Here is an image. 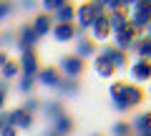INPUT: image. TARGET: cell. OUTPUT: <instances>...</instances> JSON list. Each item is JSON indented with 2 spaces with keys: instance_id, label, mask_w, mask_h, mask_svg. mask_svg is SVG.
<instances>
[{
  "instance_id": "1",
  "label": "cell",
  "mask_w": 151,
  "mask_h": 136,
  "mask_svg": "<svg viewBox=\"0 0 151 136\" xmlns=\"http://www.w3.org/2000/svg\"><path fill=\"white\" fill-rule=\"evenodd\" d=\"M108 93H111V101L116 106V111H129V109H134V106H139L144 101V91L139 86H134V83H124V81L111 83Z\"/></svg>"
},
{
  "instance_id": "2",
  "label": "cell",
  "mask_w": 151,
  "mask_h": 136,
  "mask_svg": "<svg viewBox=\"0 0 151 136\" xmlns=\"http://www.w3.org/2000/svg\"><path fill=\"white\" fill-rule=\"evenodd\" d=\"M149 20H151V3L149 0H136L134 8L129 10V23L141 33L146 25H149Z\"/></svg>"
},
{
  "instance_id": "3",
  "label": "cell",
  "mask_w": 151,
  "mask_h": 136,
  "mask_svg": "<svg viewBox=\"0 0 151 136\" xmlns=\"http://www.w3.org/2000/svg\"><path fill=\"white\" fill-rule=\"evenodd\" d=\"M83 71H86V63H83V58H78L76 53L60 58V73H63L65 78H78V76H83Z\"/></svg>"
},
{
  "instance_id": "4",
  "label": "cell",
  "mask_w": 151,
  "mask_h": 136,
  "mask_svg": "<svg viewBox=\"0 0 151 136\" xmlns=\"http://www.w3.org/2000/svg\"><path fill=\"white\" fill-rule=\"evenodd\" d=\"M111 35H113V40H116V48H124V50H129V48H131V43H134V40L139 38L141 33H139V30H136V28L129 23V25H124L121 30L111 33Z\"/></svg>"
},
{
  "instance_id": "5",
  "label": "cell",
  "mask_w": 151,
  "mask_h": 136,
  "mask_svg": "<svg viewBox=\"0 0 151 136\" xmlns=\"http://www.w3.org/2000/svg\"><path fill=\"white\" fill-rule=\"evenodd\" d=\"M101 55H106L111 60L113 68H126L129 65V55H126L124 48H116V45H103L101 48Z\"/></svg>"
},
{
  "instance_id": "6",
  "label": "cell",
  "mask_w": 151,
  "mask_h": 136,
  "mask_svg": "<svg viewBox=\"0 0 151 136\" xmlns=\"http://www.w3.org/2000/svg\"><path fill=\"white\" fill-rule=\"evenodd\" d=\"M35 81H40L43 86H50V88H55L60 81H63V73H60V68H38V73H35Z\"/></svg>"
},
{
  "instance_id": "7",
  "label": "cell",
  "mask_w": 151,
  "mask_h": 136,
  "mask_svg": "<svg viewBox=\"0 0 151 136\" xmlns=\"http://www.w3.org/2000/svg\"><path fill=\"white\" fill-rule=\"evenodd\" d=\"M18 63H20V73H23V76H35L38 68H40V65H38V55H35L33 48L30 50H23V55H20Z\"/></svg>"
},
{
  "instance_id": "8",
  "label": "cell",
  "mask_w": 151,
  "mask_h": 136,
  "mask_svg": "<svg viewBox=\"0 0 151 136\" xmlns=\"http://www.w3.org/2000/svg\"><path fill=\"white\" fill-rule=\"evenodd\" d=\"M8 116H10V124L15 126V129H20V131H25V129H30V126H33V114H30V111H25L23 106H18V109L10 111Z\"/></svg>"
},
{
  "instance_id": "9",
  "label": "cell",
  "mask_w": 151,
  "mask_h": 136,
  "mask_svg": "<svg viewBox=\"0 0 151 136\" xmlns=\"http://www.w3.org/2000/svg\"><path fill=\"white\" fill-rule=\"evenodd\" d=\"M91 35H93V40H106L108 35H111V23H108V15H101V18H96V20L91 23Z\"/></svg>"
},
{
  "instance_id": "10",
  "label": "cell",
  "mask_w": 151,
  "mask_h": 136,
  "mask_svg": "<svg viewBox=\"0 0 151 136\" xmlns=\"http://www.w3.org/2000/svg\"><path fill=\"white\" fill-rule=\"evenodd\" d=\"M38 35L35 30H33V25H20V30H18V50H30L33 45H35Z\"/></svg>"
},
{
  "instance_id": "11",
  "label": "cell",
  "mask_w": 151,
  "mask_h": 136,
  "mask_svg": "<svg viewBox=\"0 0 151 136\" xmlns=\"http://www.w3.org/2000/svg\"><path fill=\"white\" fill-rule=\"evenodd\" d=\"M53 23H55V20H53V15H50V13H40V15H35V20H33L30 25H33V30H35L38 38H43L45 33L53 30Z\"/></svg>"
},
{
  "instance_id": "12",
  "label": "cell",
  "mask_w": 151,
  "mask_h": 136,
  "mask_svg": "<svg viewBox=\"0 0 151 136\" xmlns=\"http://www.w3.org/2000/svg\"><path fill=\"white\" fill-rule=\"evenodd\" d=\"M55 35V40L58 43H65V40H73L76 38V25L73 23H53V30H50Z\"/></svg>"
},
{
  "instance_id": "13",
  "label": "cell",
  "mask_w": 151,
  "mask_h": 136,
  "mask_svg": "<svg viewBox=\"0 0 151 136\" xmlns=\"http://www.w3.org/2000/svg\"><path fill=\"white\" fill-rule=\"evenodd\" d=\"M131 76L136 81H151V60L149 58H139L131 65Z\"/></svg>"
},
{
  "instance_id": "14",
  "label": "cell",
  "mask_w": 151,
  "mask_h": 136,
  "mask_svg": "<svg viewBox=\"0 0 151 136\" xmlns=\"http://www.w3.org/2000/svg\"><path fill=\"white\" fill-rule=\"evenodd\" d=\"M76 55H78V58H91V55H96V40H93V38H86V35H78Z\"/></svg>"
},
{
  "instance_id": "15",
  "label": "cell",
  "mask_w": 151,
  "mask_h": 136,
  "mask_svg": "<svg viewBox=\"0 0 151 136\" xmlns=\"http://www.w3.org/2000/svg\"><path fill=\"white\" fill-rule=\"evenodd\" d=\"M93 68H96V73H98V76H103V78H111L113 73H116V68L111 65V60H108L106 55H101V53L93 55Z\"/></svg>"
},
{
  "instance_id": "16",
  "label": "cell",
  "mask_w": 151,
  "mask_h": 136,
  "mask_svg": "<svg viewBox=\"0 0 151 136\" xmlns=\"http://www.w3.org/2000/svg\"><path fill=\"white\" fill-rule=\"evenodd\" d=\"M131 50H134L139 58H149L151 55V35L146 33V35H139V38L131 43Z\"/></svg>"
},
{
  "instance_id": "17",
  "label": "cell",
  "mask_w": 151,
  "mask_h": 136,
  "mask_svg": "<svg viewBox=\"0 0 151 136\" xmlns=\"http://www.w3.org/2000/svg\"><path fill=\"white\" fill-rule=\"evenodd\" d=\"M106 15H108V23H111V33H116L124 25H129V13L126 10H111V13H106Z\"/></svg>"
},
{
  "instance_id": "18",
  "label": "cell",
  "mask_w": 151,
  "mask_h": 136,
  "mask_svg": "<svg viewBox=\"0 0 151 136\" xmlns=\"http://www.w3.org/2000/svg\"><path fill=\"white\" fill-rule=\"evenodd\" d=\"M70 129H73V121H70L65 114H60V116H55V119H53V134L55 136H65Z\"/></svg>"
},
{
  "instance_id": "19",
  "label": "cell",
  "mask_w": 151,
  "mask_h": 136,
  "mask_svg": "<svg viewBox=\"0 0 151 136\" xmlns=\"http://www.w3.org/2000/svg\"><path fill=\"white\" fill-rule=\"evenodd\" d=\"M55 23H73L76 20V5H70V3H65L63 8H58L55 10Z\"/></svg>"
},
{
  "instance_id": "20",
  "label": "cell",
  "mask_w": 151,
  "mask_h": 136,
  "mask_svg": "<svg viewBox=\"0 0 151 136\" xmlns=\"http://www.w3.org/2000/svg\"><path fill=\"white\" fill-rule=\"evenodd\" d=\"M134 129L136 134H144V131H151V111H146V114H139L134 119Z\"/></svg>"
},
{
  "instance_id": "21",
  "label": "cell",
  "mask_w": 151,
  "mask_h": 136,
  "mask_svg": "<svg viewBox=\"0 0 151 136\" xmlns=\"http://www.w3.org/2000/svg\"><path fill=\"white\" fill-rule=\"evenodd\" d=\"M0 73H3V78H15V76H20V63H18V60H8V63L0 68Z\"/></svg>"
},
{
  "instance_id": "22",
  "label": "cell",
  "mask_w": 151,
  "mask_h": 136,
  "mask_svg": "<svg viewBox=\"0 0 151 136\" xmlns=\"http://www.w3.org/2000/svg\"><path fill=\"white\" fill-rule=\"evenodd\" d=\"M55 88H58L60 93H65V96H70V93L78 91V83H76V78H63V81H60Z\"/></svg>"
},
{
  "instance_id": "23",
  "label": "cell",
  "mask_w": 151,
  "mask_h": 136,
  "mask_svg": "<svg viewBox=\"0 0 151 136\" xmlns=\"http://www.w3.org/2000/svg\"><path fill=\"white\" fill-rule=\"evenodd\" d=\"M111 134H113V136H131V134H134V126L126 124V121H119V124H113Z\"/></svg>"
},
{
  "instance_id": "24",
  "label": "cell",
  "mask_w": 151,
  "mask_h": 136,
  "mask_svg": "<svg viewBox=\"0 0 151 136\" xmlns=\"http://www.w3.org/2000/svg\"><path fill=\"white\" fill-rule=\"evenodd\" d=\"M45 114H48L50 119H55V116L65 114V111H63V104H60V101H48V104H45Z\"/></svg>"
},
{
  "instance_id": "25",
  "label": "cell",
  "mask_w": 151,
  "mask_h": 136,
  "mask_svg": "<svg viewBox=\"0 0 151 136\" xmlns=\"http://www.w3.org/2000/svg\"><path fill=\"white\" fill-rule=\"evenodd\" d=\"M88 5H91V10H93L96 18L106 15V0H88Z\"/></svg>"
},
{
  "instance_id": "26",
  "label": "cell",
  "mask_w": 151,
  "mask_h": 136,
  "mask_svg": "<svg viewBox=\"0 0 151 136\" xmlns=\"http://www.w3.org/2000/svg\"><path fill=\"white\" fill-rule=\"evenodd\" d=\"M65 3H68V0H43L40 5L45 8V13H55V10H58V8H63Z\"/></svg>"
},
{
  "instance_id": "27",
  "label": "cell",
  "mask_w": 151,
  "mask_h": 136,
  "mask_svg": "<svg viewBox=\"0 0 151 136\" xmlns=\"http://www.w3.org/2000/svg\"><path fill=\"white\" fill-rule=\"evenodd\" d=\"M33 83H35V76H23V73H20V91L30 93L33 91Z\"/></svg>"
},
{
  "instance_id": "28",
  "label": "cell",
  "mask_w": 151,
  "mask_h": 136,
  "mask_svg": "<svg viewBox=\"0 0 151 136\" xmlns=\"http://www.w3.org/2000/svg\"><path fill=\"white\" fill-rule=\"evenodd\" d=\"M10 10H13V3L10 0H0V20L5 15H10Z\"/></svg>"
},
{
  "instance_id": "29",
  "label": "cell",
  "mask_w": 151,
  "mask_h": 136,
  "mask_svg": "<svg viewBox=\"0 0 151 136\" xmlns=\"http://www.w3.org/2000/svg\"><path fill=\"white\" fill-rule=\"evenodd\" d=\"M23 109L33 114V111H38V109H40V101H38V98H28L25 104H23Z\"/></svg>"
},
{
  "instance_id": "30",
  "label": "cell",
  "mask_w": 151,
  "mask_h": 136,
  "mask_svg": "<svg viewBox=\"0 0 151 136\" xmlns=\"http://www.w3.org/2000/svg\"><path fill=\"white\" fill-rule=\"evenodd\" d=\"M5 96H8V83H0V111L5 106Z\"/></svg>"
},
{
  "instance_id": "31",
  "label": "cell",
  "mask_w": 151,
  "mask_h": 136,
  "mask_svg": "<svg viewBox=\"0 0 151 136\" xmlns=\"http://www.w3.org/2000/svg\"><path fill=\"white\" fill-rule=\"evenodd\" d=\"M5 126H10V116H8V111H0V131Z\"/></svg>"
},
{
  "instance_id": "32",
  "label": "cell",
  "mask_w": 151,
  "mask_h": 136,
  "mask_svg": "<svg viewBox=\"0 0 151 136\" xmlns=\"http://www.w3.org/2000/svg\"><path fill=\"white\" fill-rule=\"evenodd\" d=\"M0 136H18V129H15V126H5V129H3V131H0Z\"/></svg>"
},
{
  "instance_id": "33",
  "label": "cell",
  "mask_w": 151,
  "mask_h": 136,
  "mask_svg": "<svg viewBox=\"0 0 151 136\" xmlns=\"http://www.w3.org/2000/svg\"><path fill=\"white\" fill-rule=\"evenodd\" d=\"M106 8H111V10H121V0H106Z\"/></svg>"
},
{
  "instance_id": "34",
  "label": "cell",
  "mask_w": 151,
  "mask_h": 136,
  "mask_svg": "<svg viewBox=\"0 0 151 136\" xmlns=\"http://www.w3.org/2000/svg\"><path fill=\"white\" fill-rule=\"evenodd\" d=\"M20 5L25 8V10H33V8H35V0H20Z\"/></svg>"
},
{
  "instance_id": "35",
  "label": "cell",
  "mask_w": 151,
  "mask_h": 136,
  "mask_svg": "<svg viewBox=\"0 0 151 136\" xmlns=\"http://www.w3.org/2000/svg\"><path fill=\"white\" fill-rule=\"evenodd\" d=\"M8 60H10V58H8V53H5V50H0V68H3Z\"/></svg>"
},
{
  "instance_id": "36",
  "label": "cell",
  "mask_w": 151,
  "mask_h": 136,
  "mask_svg": "<svg viewBox=\"0 0 151 136\" xmlns=\"http://www.w3.org/2000/svg\"><path fill=\"white\" fill-rule=\"evenodd\" d=\"M10 40H13L10 33H3V35H0V43H10Z\"/></svg>"
},
{
  "instance_id": "37",
  "label": "cell",
  "mask_w": 151,
  "mask_h": 136,
  "mask_svg": "<svg viewBox=\"0 0 151 136\" xmlns=\"http://www.w3.org/2000/svg\"><path fill=\"white\" fill-rule=\"evenodd\" d=\"M136 136H151V131H144V134H136Z\"/></svg>"
},
{
  "instance_id": "38",
  "label": "cell",
  "mask_w": 151,
  "mask_h": 136,
  "mask_svg": "<svg viewBox=\"0 0 151 136\" xmlns=\"http://www.w3.org/2000/svg\"><path fill=\"white\" fill-rule=\"evenodd\" d=\"M146 30H149V35H151V20H149V25H146Z\"/></svg>"
},
{
  "instance_id": "39",
  "label": "cell",
  "mask_w": 151,
  "mask_h": 136,
  "mask_svg": "<svg viewBox=\"0 0 151 136\" xmlns=\"http://www.w3.org/2000/svg\"><path fill=\"white\" fill-rule=\"evenodd\" d=\"M45 136H55V134H45Z\"/></svg>"
},
{
  "instance_id": "40",
  "label": "cell",
  "mask_w": 151,
  "mask_h": 136,
  "mask_svg": "<svg viewBox=\"0 0 151 136\" xmlns=\"http://www.w3.org/2000/svg\"><path fill=\"white\" fill-rule=\"evenodd\" d=\"M96 136H101V134H96Z\"/></svg>"
},
{
  "instance_id": "41",
  "label": "cell",
  "mask_w": 151,
  "mask_h": 136,
  "mask_svg": "<svg viewBox=\"0 0 151 136\" xmlns=\"http://www.w3.org/2000/svg\"><path fill=\"white\" fill-rule=\"evenodd\" d=\"M149 60H151V55H149Z\"/></svg>"
},
{
  "instance_id": "42",
  "label": "cell",
  "mask_w": 151,
  "mask_h": 136,
  "mask_svg": "<svg viewBox=\"0 0 151 136\" xmlns=\"http://www.w3.org/2000/svg\"><path fill=\"white\" fill-rule=\"evenodd\" d=\"M149 3H151V0H149Z\"/></svg>"
}]
</instances>
